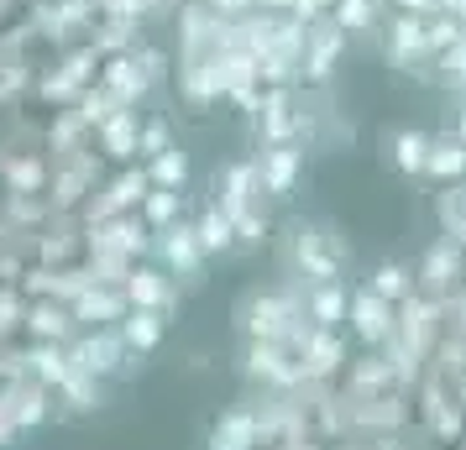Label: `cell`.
<instances>
[{
  "label": "cell",
  "mask_w": 466,
  "mask_h": 450,
  "mask_svg": "<svg viewBox=\"0 0 466 450\" xmlns=\"http://www.w3.org/2000/svg\"><path fill=\"white\" fill-rule=\"evenodd\" d=\"M95 0H32L26 11V26L37 43H53V47H74L79 37H89L95 26Z\"/></svg>",
  "instance_id": "cell-1"
},
{
  "label": "cell",
  "mask_w": 466,
  "mask_h": 450,
  "mask_svg": "<svg viewBox=\"0 0 466 450\" xmlns=\"http://www.w3.org/2000/svg\"><path fill=\"white\" fill-rule=\"evenodd\" d=\"M289 262H294V273H304V283H340L346 246L325 225H304L299 220L294 231H289Z\"/></svg>",
  "instance_id": "cell-2"
},
{
  "label": "cell",
  "mask_w": 466,
  "mask_h": 450,
  "mask_svg": "<svg viewBox=\"0 0 466 450\" xmlns=\"http://www.w3.org/2000/svg\"><path fill=\"white\" fill-rule=\"evenodd\" d=\"M241 325H247L252 341H289L299 330V309L278 294H252L241 304Z\"/></svg>",
  "instance_id": "cell-3"
},
{
  "label": "cell",
  "mask_w": 466,
  "mask_h": 450,
  "mask_svg": "<svg viewBox=\"0 0 466 450\" xmlns=\"http://www.w3.org/2000/svg\"><path fill=\"white\" fill-rule=\"evenodd\" d=\"M68 362L79 366V372H89V377H116L121 362H131V351H127V341L116 335V325H95L85 341L68 351Z\"/></svg>",
  "instance_id": "cell-4"
},
{
  "label": "cell",
  "mask_w": 466,
  "mask_h": 450,
  "mask_svg": "<svg viewBox=\"0 0 466 450\" xmlns=\"http://www.w3.org/2000/svg\"><path fill=\"white\" fill-rule=\"evenodd\" d=\"M393 309H399V304L378 299L372 288H357V294L346 299V320H351V330H357V341L382 345V341H393V330H399V320H393Z\"/></svg>",
  "instance_id": "cell-5"
},
{
  "label": "cell",
  "mask_w": 466,
  "mask_h": 450,
  "mask_svg": "<svg viewBox=\"0 0 466 450\" xmlns=\"http://www.w3.org/2000/svg\"><path fill=\"white\" fill-rule=\"evenodd\" d=\"M152 252L163 257V273H178V278H199V267H205V252H199V236H194V225H184V220H173V225H163L157 231V241H152Z\"/></svg>",
  "instance_id": "cell-6"
},
{
  "label": "cell",
  "mask_w": 466,
  "mask_h": 450,
  "mask_svg": "<svg viewBox=\"0 0 466 450\" xmlns=\"http://www.w3.org/2000/svg\"><path fill=\"white\" fill-rule=\"evenodd\" d=\"M121 294H127L131 309H152V315H168L173 304H178V288L168 283L163 267H131L127 278H121Z\"/></svg>",
  "instance_id": "cell-7"
},
{
  "label": "cell",
  "mask_w": 466,
  "mask_h": 450,
  "mask_svg": "<svg viewBox=\"0 0 466 450\" xmlns=\"http://www.w3.org/2000/svg\"><path fill=\"white\" fill-rule=\"evenodd\" d=\"M247 377L257 383H273V387H289L304 377V366L289 356L283 341H247Z\"/></svg>",
  "instance_id": "cell-8"
},
{
  "label": "cell",
  "mask_w": 466,
  "mask_h": 450,
  "mask_svg": "<svg viewBox=\"0 0 466 450\" xmlns=\"http://www.w3.org/2000/svg\"><path fill=\"white\" fill-rule=\"evenodd\" d=\"M95 246L100 252H116V257H142L152 246V231L142 215H110V220H100V231H95Z\"/></svg>",
  "instance_id": "cell-9"
},
{
  "label": "cell",
  "mask_w": 466,
  "mask_h": 450,
  "mask_svg": "<svg viewBox=\"0 0 466 450\" xmlns=\"http://www.w3.org/2000/svg\"><path fill=\"white\" fill-rule=\"evenodd\" d=\"M346 47V32L340 26H319V32H304V53H299V74L309 85H325L336 74V58Z\"/></svg>",
  "instance_id": "cell-10"
},
{
  "label": "cell",
  "mask_w": 466,
  "mask_h": 450,
  "mask_svg": "<svg viewBox=\"0 0 466 450\" xmlns=\"http://www.w3.org/2000/svg\"><path fill=\"white\" fill-rule=\"evenodd\" d=\"M127 309H131L127 294H121V288H106V283H85V288L74 294V304H68L74 325H116Z\"/></svg>",
  "instance_id": "cell-11"
},
{
  "label": "cell",
  "mask_w": 466,
  "mask_h": 450,
  "mask_svg": "<svg viewBox=\"0 0 466 450\" xmlns=\"http://www.w3.org/2000/svg\"><path fill=\"white\" fill-rule=\"evenodd\" d=\"M299 173H304V152H299L294 142H283V147H268L262 157H257V178H262V189L273 194V199L294 194Z\"/></svg>",
  "instance_id": "cell-12"
},
{
  "label": "cell",
  "mask_w": 466,
  "mask_h": 450,
  "mask_svg": "<svg viewBox=\"0 0 466 450\" xmlns=\"http://www.w3.org/2000/svg\"><path fill=\"white\" fill-rule=\"evenodd\" d=\"M100 58H116V53H131V47L147 43V32H142V22L137 16H95V26H89L85 37Z\"/></svg>",
  "instance_id": "cell-13"
},
{
  "label": "cell",
  "mask_w": 466,
  "mask_h": 450,
  "mask_svg": "<svg viewBox=\"0 0 466 450\" xmlns=\"http://www.w3.org/2000/svg\"><path fill=\"white\" fill-rule=\"evenodd\" d=\"M137 131H142V110H116V115H106L100 126H95V142H100V152H106L110 163H131L137 157Z\"/></svg>",
  "instance_id": "cell-14"
},
{
  "label": "cell",
  "mask_w": 466,
  "mask_h": 450,
  "mask_svg": "<svg viewBox=\"0 0 466 450\" xmlns=\"http://www.w3.org/2000/svg\"><path fill=\"white\" fill-rule=\"evenodd\" d=\"M100 85H106L127 110H137V105H142V95L152 89L147 74L137 68V58H131V53H116V58H106V64H100Z\"/></svg>",
  "instance_id": "cell-15"
},
{
  "label": "cell",
  "mask_w": 466,
  "mask_h": 450,
  "mask_svg": "<svg viewBox=\"0 0 466 450\" xmlns=\"http://www.w3.org/2000/svg\"><path fill=\"white\" fill-rule=\"evenodd\" d=\"M116 335L127 341L131 356H147V351H157V345H163V335H168V315H152V309H127V315L116 320Z\"/></svg>",
  "instance_id": "cell-16"
},
{
  "label": "cell",
  "mask_w": 466,
  "mask_h": 450,
  "mask_svg": "<svg viewBox=\"0 0 466 450\" xmlns=\"http://www.w3.org/2000/svg\"><path fill=\"white\" fill-rule=\"evenodd\" d=\"M262 194V178H257V163H231L220 173V210L226 215H241L252 210V199Z\"/></svg>",
  "instance_id": "cell-17"
},
{
  "label": "cell",
  "mask_w": 466,
  "mask_h": 450,
  "mask_svg": "<svg viewBox=\"0 0 466 450\" xmlns=\"http://www.w3.org/2000/svg\"><path fill=\"white\" fill-rule=\"evenodd\" d=\"M0 178H5L11 194H43L47 189V157H37V152H5Z\"/></svg>",
  "instance_id": "cell-18"
},
{
  "label": "cell",
  "mask_w": 466,
  "mask_h": 450,
  "mask_svg": "<svg viewBox=\"0 0 466 450\" xmlns=\"http://www.w3.org/2000/svg\"><path fill=\"white\" fill-rule=\"evenodd\" d=\"M304 315L315 320V330H336V325H346V288H340V283H315L309 299H304Z\"/></svg>",
  "instance_id": "cell-19"
},
{
  "label": "cell",
  "mask_w": 466,
  "mask_h": 450,
  "mask_svg": "<svg viewBox=\"0 0 466 450\" xmlns=\"http://www.w3.org/2000/svg\"><path fill=\"white\" fill-rule=\"evenodd\" d=\"M194 236H199V252H205V257H226V252H236L231 215L220 210V205H210V210L194 220Z\"/></svg>",
  "instance_id": "cell-20"
},
{
  "label": "cell",
  "mask_w": 466,
  "mask_h": 450,
  "mask_svg": "<svg viewBox=\"0 0 466 450\" xmlns=\"http://www.w3.org/2000/svg\"><path fill=\"white\" fill-rule=\"evenodd\" d=\"M461 173H466V142L461 136L430 142V152H424V178H445V184H456Z\"/></svg>",
  "instance_id": "cell-21"
},
{
  "label": "cell",
  "mask_w": 466,
  "mask_h": 450,
  "mask_svg": "<svg viewBox=\"0 0 466 450\" xmlns=\"http://www.w3.org/2000/svg\"><path fill=\"white\" fill-rule=\"evenodd\" d=\"M147 184L152 189H184L189 184V152L163 147L157 157H147Z\"/></svg>",
  "instance_id": "cell-22"
},
{
  "label": "cell",
  "mask_w": 466,
  "mask_h": 450,
  "mask_svg": "<svg viewBox=\"0 0 466 450\" xmlns=\"http://www.w3.org/2000/svg\"><path fill=\"white\" fill-rule=\"evenodd\" d=\"M47 147L64 152V157H68V152H85L89 147V126L74 115V110H58V115L47 121Z\"/></svg>",
  "instance_id": "cell-23"
},
{
  "label": "cell",
  "mask_w": 466,
  "mask_h": 450,
  "mask_svg": "<svg viewBox=\"0 0 466 450\" xmlns=\"http://www.w3.org/2000/svg\"><path fill=\"white\" fill-rule=\"evenodd\" d=\"M424 283H430V288H451V283L461 278V252H456V246H451V241H441V246H430V252H424Z\"/></svg>",
  "instance_id": "cell-24"
},
{
  "label": "cell",
  "mask_w": 466,
  "mask_h": 450,
  "mask_svg": "<svg viewBox=\"0 0 466 450\" xmlns=\"http://www.w3.org/2000/svg\"><path fill=\"white\" fill-rule=\"evenodd\" d=\"M137 215L147 220V231H163V225H173V220L184 215V194L178 189H147V199L137 205Z\"/></svg>",
  "instance_id": "cell-25"
},
{
  "label": "cell",
  "mask_w": 466,
  "mask_h": 450,
  "mask_svg": "<svg viewBox=\"0 0 466 450\" xmlns=\"http://www.w3.org/2000/svg\"><path fill=\"white\" fill-rule=\"evenodd\" d=\"M68 372H74V362H68L64 345H58V341H37V351H32V377H37V383L64 387Z\"/></svg>",
  "instance_id": "cell-26"
},
{
  "label": "cell",
  "mask_w": 466,
  "mask_h": 450,
  "mask_svg": "<svg viewBox=\"0 0 466 450\" xmlns=\"http://www.w3.org/2000/svg\"><path fill=\"white\" fill-rule=\"evenodd\" d=\"M388 37H393V58H399V64H409V58H435L430 43H424V22L420 16H399Z\"/></svg>",
  "instance_id": "cell-27"
},
{
  "label": "cell",
  "mask_w": 466,
  "mask_h": 450,
  "mask_svg": "<svg viewBox=\"0 0 466 450\" xmlns=\"http://www.w3.org/2000/svg\"><path fill=\"white\" fill-rule=\"evenodd\" d=\"M378 299H388V304H403L409 294H414V273L403 267V262H382L378 273H372V283H367Z\"/></svg>",
  "instance_id": "cell-28"
},
{
  "label": "cell",
  "mask_w": 466,
  "mask_h": 450,
  "mask_svg": "<svg viewBox=\"0 0 466 450\" xmlns=\"http://www.w3.org/2000/svg\"><path fill=\"white\" fill-rule=\"evenodd\" d=\"M116 110H121V100H116V95H110V89L100 85V79H95V85H89L85 95H79V100H74V115H79V121H85L89 131L100 126V121H106V115H116Z\"/></svg>",
  "instance_id": "cell-29"
},
{
  "label": "cell",
  "mask_w": 466,
  "mask_h": 450,
  "mask_svg": "<svg viewBox=\"0 0 466 450\" xmlns=\"http://www.w3.org/2000/svg\"><path fill=\"white\" fill-rule=\"evenodd\" d=\"M424 152H430V136H424V131H399V136H393V168L409 173V178H420Z\"/></svg>",
  "instance_id": "cell-30"
},
{
  "label": "cell",
  "mask_w": 466,
  "mask_h": 450,
  "mask_svg": "<svg viewBox=\"0 0 466 450\" xmlns=\"http://www.w3.org/2000/svg\"><path fill=\"white\" fill-rule=\"evenodd\" d=\"M252 419L247 414H226L220 425H215V435H210V450H252Z\"/></svg>",
  "instance_id": "cell-31"
},
{
  "label": "cell",
  "mask_w": 466,
  "mask_h": 450,
  "mask_svg": "<svg viewBox=\"0 0 466 450\" xmlns=\"http://www.w3.org/2000/svg\"><path fill=\"white\" fill-rule=\"evenodd\" d=\"M26 325L37 330V341H64V335H68V325H74V315H68L64 304H37Z\"/></svg>",
  "instance_id": "cell-32"
},
{
  "label": "cell",
  "mask_w": 466,
  "mask_h": 450,
  "mask_svg": "<svg viewBox=\"0 0 466 450\" xmlns=\"http://www.w3.org/2000/svg\"><path fill=\"white\" fill-rule=\"evenodd\" d=\"M336 26L340 32H367L372 26V0H336Z\"/></svg>",
  "instance_id": "cell-33"
},
{
  "label": "cell",
  "mask_w": 466,
  "mask_h": 450,
  "mask_svg": "<svg viewBox=\"0 0 466 450\" xmlns=\"http://www.w3.org/2000/svg\"><path fill=\"white\" fill-rule=\"evenodd\" d=\"M231 231H236V246H262V241H268V220H262L257 205H252V210L231 215Z\"/></svg>",
  "instance_id": "cell-34"
},
{
  "label": "cell",
  "mask_w": 466,
  "mask_h": 450,
  "mask_svg": "<svg viewBox=\"0 0 466 450\" xmlns=\"http://www.w3.org/2000/svg\"><path fill=\"white\" fill-rule=\"evenodd\" d=\"M131 58H137V68L147 74V85H163V79H168V53H163V47L142 43V47H131Z\"/></svg>",
  "instance_id": "cell-35"
},
{
  "label": "cell",
  "mask_w": 466,
  "mask_h": 450,
  "mask_svg": "<svg viewBox=\"0 0 466 450\" xmlns=\"http://www.w3.org/2000/svg\"><path fill=\"white\" fill-rule=\"evenodd\" d=\"M163 147H173L168 121H142V131H137V152H142V157H157Z\"/></svg>",
  "instance_id": "cell-36"
},
{
  "label": "cell",
  "mask_w": 466,
  "mask_h": 450,
  "mask_svg": "<svg viewBox=\"0 0 466 450\" xmlns=\"http://www.w3.org/2000/svg\"><path fill=\"white\" fill-rule=\"evenodd\" d=\"M424 43H430V53H445V47L461 43V22H451V16H441V22L424 26Z\"/></svg>",
  "instance_id": "cell-37"
},
{
  "label": "cell",
  "mask_w": 466,
  "mask_h": 450,
  "mask_svg": "<svg viewBox=\"0 0 466 450\" xmlns=\"http://www.w3.org/2000/svg\"><path fill=\"white\" fill-rule=\"evenodd\" d=\"M11 414H16V425H37V419H43V393H22Z\"/></svg>",
  "instance_id": "cell-38"
},
{
  "label": "cell",
  "mask_w": 466,
  "mask_h": 450,
  "mask_svg": "<svg viewBox=\"0 0 466 450\" xmlns=\"http://www.w3.org/2000/svg\"><path fill=\"white\" fill-rule=\"evenodd\" d=\"M205 5H210V11H220V16H241L252 0H205Z\"/></svg>",
  "instance_id": "cell-39"
},
{
  "label": "cell",
  "mask_w": 466,
  "mask_h": 450,
  "mask_svg": "<svg viewBox=\"0 0 466 450\" xmlns=\"http://www.w3.org/2000/svg\"><path fill=\"white\" fill-rule=\"evenodd\" d=\"M403 11H409V16H424V11H435V5H441V0H399Z\"/></svg>",
  "instance_id": "cell-40"
},
{
  "label": "cell",
  "mask_w": 466,
  "mask_h": 450,
  "mask_svg": "<svg viewBox=\"0 0 466 450\" xmlns=\"http://www.w3.org/2000/svg\"><path fill=\"white\" fill-rule=\"evenodd\" d=\"M252 5H262V11H294V0H252Z\"/></svg>",
  "instance_id": "cell-41"
},
{
  "label": "cell",
  "mask_w": 466,
  "mask_h": 450,
  "mask_svg": "<svg viewBox=\"0 0 466 450\" xmlns=\"http://www.w3.org/2000/svg\"><path fill=\"white\" fill-rule=\"evenodd\" d=\"M456 136L466 142V100H461V121H456Z\"/></svg>",
  "instance_id": "cell-42"
},
{
  "label": "cell",
  "mask_w": 466,
  "mask_h": 450,
  "mask_svg": "<svg viewBox=\"0 0 466 450\" xmlns=\"http://www.w3.org/2000/svg\"><path fill=\"white\" fill-rule=\"evenodd\" d=\"M441 5H461V0H441Z\"/></svg>",
  "instance_id": "cell-43"
},
{
  "label": "cell",
  "mask_w": 466,
  "mask_h": 450,
  "mask_svg": "<svg viewBox=\"0 0 466 450\" xmlns=\"http://www.w3.org/2000/svg\"><path fill=\"white\" fill-rule=\"evenodd\" d=\"M0 163H5V147H0Z\"/></svg>",
  "instance_id": "cell-44"
}]
</instances>
